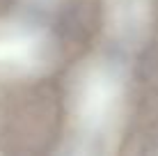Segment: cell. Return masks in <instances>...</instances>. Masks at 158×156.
Here are the masks:
<instances>
[{
  "label": "cell",
  "mask_w": 158,
  "mask_h": 156,
  "mask_svg": "<svg viewBox=\"0 0 158 156\" xmlns=\"http://www.w3.org/2000/svg\"><path fill=\"white\" fill-rule=\"evenodd\" d=\"M126 85L112 62H92L80 71L71 94L69 145L71 154H108L115 149L124 117Z\"/></svg>",
  "instance_id": "6da1fadb"
},
{
  "label": "cell",
  "mask_w": 158,
  "mask_h": 156,
  "mask_svg": "<svg viewBox=\"0 0 158 156\" xmlns=\"http://www.w3.org/2000/svg\"><path fill=\"white\" fill-rule=\"evenodd\" d=\"M53 62V41L39 25L0 21V78H30Z\"/></svg>",
  "instance_id": "7a4b0ae2"
},
{
  "label": "cell",
  "mask_w": 158,
  "mask_h": 156,
  "mask_svg": "<svg viewBox=\"0 0 158 156\" xmlns=\"http://www.w3.org/2000/svg\"><path fill=\"white\" fill-rule=\"evenodd\" d=\"M151 23V0H106V28L112 39L135 48Z\"/></svg>",
  "instance_id": "3957f363"
},
{
  "label": "cell",
  "mask_w": 158,
  "mask_h": 156,
  "mask_svg": "<svg viewBox=\"0 0 158 156\" xmlns=\"http://www.w3.org/2000/svg\"><path fill=\"white\" fill-rule=\"evenodd\" d=\"M32 5H39V7H51V5H55L57 0H28Z\"/></svg>",
  "instance_id": "277c9868"
}]
</instances>
